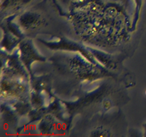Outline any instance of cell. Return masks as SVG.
Wrapping results in <instances>:
<instances>
[{"label": "cell", "instance_id": "1", "mask_svg": "<svg viewBox=\"0 0 146 137\" xmlns=\"http://www.w3.org/2000/svg\"><path fill=\"white\" fill-rule=\"evenodd\" d=\"M145 94H146V91H145Z\"/></svg>", "mask_w": 146, "mask_h": 137}]
</instances>
